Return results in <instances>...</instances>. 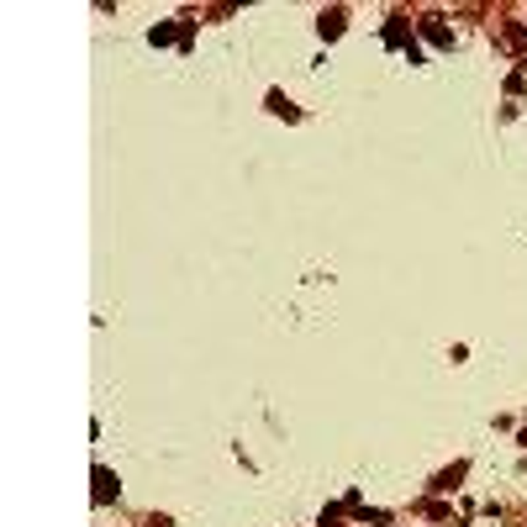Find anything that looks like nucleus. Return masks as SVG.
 I'll use <instances>...</instances> for the list:
<instances>
[{
  "label": "nucleus",
  "mask_w": 527,
  "mask_h": 527,
  "mask_svg": "<svg viewBox=\"0 0 527 527\" xmlns=\"http://www.w3.org/2000/svg\"><path fill=\"white\" fill-rule=\"evenodd\" d=\"M96 485H101L96 501H111V469H96Z\"/></svg>",
  "instance_id": "nucleus-1"
}]
</instances>
